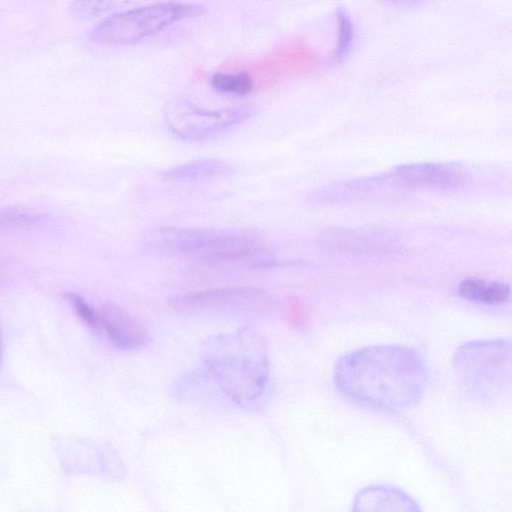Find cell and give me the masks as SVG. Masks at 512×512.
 <instances>
[{
    "label": "cell",
    "instance_id": "2",
    "mask_svg": "<svg viewBox=\"0 0 512 512\" xmlns=\"http://www.w3.org/2000/svg\"><path fill=\"white\" fill-rule=\"evenodd\" d=\"M141 245L152 254L206 262L269 261L262 238L251 230L158 227L142 235Z\"/></svg>",
    "mask_w": 512,
    "mask_h": 512
},
{
    "label": "cell",
    "instance_id": "13",
    "mask_svg": "<svg viewBox=\"0 0 512 512\" xmlns=\"http://www.w3.org/2000/svg\"><path fill=\"white\" fill-rule=\"evenodd\" d=\"M457 294L471 302L494 306L506 303L511 289L503 282L466 278L459 283Z\"/></svg>",
    "mask_w": 512,
    "mask_h": 512
},
{
    "label": "cell",
    "instance_id": "14",
    "mask_svg": "<svg viewBox=\"0 0 512 512\" xmlns=\"http://www.w3.org/2000/svg\"><path fill=\"white\" fill-rule=\"evenodd\" d=\"M131 0H72L69 13L78 20L93 19L113 12Z\"/></svg>",
    "mask_w": 512,
    "mask_h": 512
},
{
    "label": "cell",
    "instance_id": "19",
    "mask_svg": "<svg viewBox=\"0 0 512 512\" xmlns=\"http://www.w3.org/2000/svg\"><path fill=\"white\" fill-rule=\"evenodd\" d=\"M0 361H1V340H0Z\"/></svg>",
    "mask_w": 512,
    "mask_h": 512
},
{
    "label": "cell",
    "instance_id": "15",
    "mask_svg": "<svg viewBox=\"0 0 512 512\" xmlns=\"http://www.w3.org/2000/svg\"><path fill=\"white\" fill-rule=\"evenodd\" d=\"M211 86L218 92L243 96L252 91L253 79L246 72L215 73L211 78Z\"/></svg>",
    "mask_w": 512,
    "mask_h": 512
},
{
    "label": "cell",
    "instance_id": "18",
    "mask_svg": "<svg viewBox=\"0 0 512 512\" xmlns=\"http://www.w3.org/2000/svg\"><path fill=\"white\" fill-rule=\"evenodd\" d=\"M386 3H393L398 5H411V4H417L424 0H379Z\"/></svg>",
    "mask_w": 512,
    "mask_h": 512
},
{
    "label": "cell",
    "instance_id": "7",
    "mask_svg": "<svg viewBox=\"0 0 512 512\" xmlns=\"http://www.w3.org/2000/svg\"><path fill=\"white\" fill-rule=\"evenodd\" d=\"M171 307L189 314H233L256 316L272 306L271 296L251 287L221 288L176 295Z\"/></svg>",
    "mask_w": 512,
    "mask_h": 512
},
{
    "label": "cell",
    "instance_id": "1",
    "mask_svg": "<svg viewBox=\"0 0 512 512\" xmlns=\"http://www.w3.org/2000/svg\"><path fill=\"white\" fill-rule=\"evenodd\" d=\"M427 367L413 348L372 345L342 355L334 369L337 389L375 410L396 412L414 407L427 384Z\"/></svg>",
    "mask_w": 512,
    "mask_h": 512
},
{
    "label": "cell",
    "instance_id": "9",
    "mask_svg": "<svg viewBox=\"0 0 512 512\" xmlns=\"http://www.w3.org/2000/svg\"><path fill=\"white\" fill-rule=\"evenodd\" d=\"M319 244L329 251L353 256L385 255L398 248L396 240L386 232L339 227L322 232Z\"/></svg>",
    "mask_w": 512,
    "mask_h": 512
},
{
    "label": "cell",
    "instance_id": "16",
    "mask_svg": "<svg viewBox=\"0 0 512 512\" xmlns=\"http://www.w3.org/2000/svg\"><path fill=\"white\" fill-rule=\"evenodd\" d=\"M338 23L337 43L332 54L334 62L342 61L350 52L354 41V25L348 11L340 7L336 12Z\"/></svg>",
    "mask_w": 512,
    "mask_h": 512
},
{
    "label": "cell",
    "instance_id": "11",
    "mask_svg": "<svg viewBox=\"0 0 512 512\" xmlns=\"http://www.w3.org/2000/svg\"><path fill=\"white\" fill-rule=\"evenodd\" d=\"M354 510H418L417 503L398 488L375 485L361 490L355 498Z\"/></svg>",
    "mask_w": 512,
    "mask_h": 512
},
{
    "label": "cell",
    "instance_id": "3",
    "mask_svg": "<svg viewBox=\"0 0 512 512\" xmlns=\"http://www.w3.org/2000/svg\"><path fill=\"white\" fill-rule=\"evenodd\" d=\"M251 336L217 338L204 360L220 389L238 403L258 398L269 374L268 360Z\"/></svg>",
    "mask_w": 512,
    "mask_h": 512
},
{
    "label": "cell",
    "instance_id": "17",
    "mask_svg": "<svg viewBox=\"0 0 512 512\" xmlns=\"http://www.w3.org/2000/svg\"><path fill=\"white\" fill-rule=\"evenodd\" d=\"M288 314L293 323H299L302 321L304 312L301 302L296 297H290L287 301Z\"/></svg>",
    "mask_w": 512,
    "mask_h": 512
},
{
    "label": "cell",
    "instance_id": "6",
    "mask_svg": "<svg viewBox=\"0 0 512 512\" xmlns=\"http://www.w3.org/2000/svg\"><path fill=\"white\" fill-rule=\"evenodd\" d=\"M258 107L252 104L207 109L186 98L171 99L164 108V121L178 139L198 142L213 138L253 117Z\"/></svg>",
    "mask_w": 512,
    "mask_h": 512
},
{
    "label": "cell",
    "instance_id": "12",
    "mask_svg": "<svg viewBox=\"0 0 512 512\" xmlns=\"http://www.w3.org/2000/svg\"><path fill=\"white\" fill-rule=\"evenodd\" d=\"M234 173V167L221 159L205 158L179 164L161 172L163 178L173 181H198L228 177Z\"/></svg>",
    "mask_w": 512,
    "mask_h": 512
},
{
    "label": "cell",
    "instance_id": "10",
    "mask_svg": "<svg viewBox=\"0 0 512 512\" xmlns=\"http://www.w3.org/2000/svg\"><path fill=\"white\" fill-rule=\"evenodd\" d=\"M90 328L125 350L139 348L148 341L145 327L128 312L112 304L95 310Z\"/></svg>",
    "mask_w": 512,
    "mask_h": 512
},
{
    "label": "cell",
    "instance_id": "5",
    "mask_svg": "<svg viewBox=\"0 0 512 512\" xmlns=\"http://www.w3.org/2000/svg\"><path fill=\"white\" fill-rule=\"evenodd\" d=\"M453 368L464 386L483 399H495L510 388L511 345L507 339L473 341L460 346Z\"/></svg>",
    "mask_w": 512,
    "mask_h": 512
},
{
    "label": "cell",
    "instance_id": "8",
    "mask_svg": "<svg viewBox=\"0 0 512 512\" xmlns=\"http://www.w3.org/2000/svg\"><path fill=\"white\" fill-rule=\"evenodd\" d=\"M389 184L406 189L452 190L468 182L469 173L457 163H412L395 167L386 173Z\"/></svg>",
    "mask_w": 512,
    "mask_h": 512
},
{
    "label": "cell",
    "instance_id": "4",
    "mask_svg": "<svg viewBox=\"0 0 512 512\" xmlns=\"http://www.w3.org/2000/svg\"><path fill=\"white\" fill-rule=\"evenodd\" d=\"M203 12L204 7L196 3L157 2L104 18L92 29L89 38L101 45H131Z\"/></svg>",
    "mask_w": 512,
    "mask_h": 512
}]
</instances>
